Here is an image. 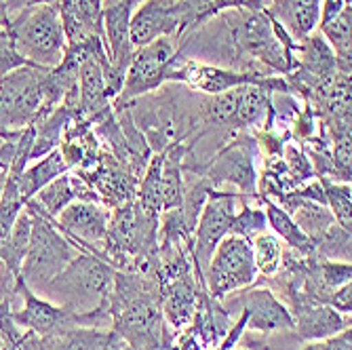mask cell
<instances>
[{
    "label": "cell",
    "instance_id": "cell-1",
    "mask_svg": "<svg viewBox=\"0 0 352 350\" xmlns=\"http://www.w3.org/2000/svg\"><path fill=\"white\" fill-rule=\"evenodd\" d=\"M110 321L131 350H161L177 336L165 323L158 281L133 270H114Z\"/></svg>",
    "mask_w": 352,
    "mask_h": 350
},
{
    "label": "cell",
    "instance_id": "cell-2",
    "mask_svg": "<svg viewBox=\"0 0 352 350\" xmlns=\"http://www.w3.org/2000/svg\"><path fill=\"white\" fill-rule=\"evenodd\" d=\"M114 268L89 251H78L55 278L38 292L45 300L76 314L110 308Z\"/></svg>",
    "mask_w": 352,
    "mask_h": 350
},
{
    "label": "cell",
    "instance_id": "cell-3",
    "mask_svg": "<svg viewBox=\"0 0 352 350\" xmlns=\"http://www.w3.org/2000/svg\"><path fill=\"white\" fill-rule=\"evenodd\" d=\"M9 32L15 51L32 66L55 68L66 53V34L57 3L36 5L11 17Z\"/></svg>",
    "mask_w": 352,
    "mask_h": 350
},
{
    "label": "cell",
    "instance_id": "cell-4",
    "mask_svg": "<svg viewBox=\"0 0 352 350\" xmlns=\"http://www.w3.org/2000/svg\"><path fill=\"white\" fill-rule=\"evenodd\" d=\"M25 209L32 213V237L21 264V278L32 292L38 294L51 278L70 264L80 249L59 232L53 219L30 205H25Z\"/></svg>",
    "mask_w": 352,
    "mask_h": 350
},
{
    "label": "cell",
    "instance_id": "cell-5",
    "mask_svg": "<svg viewBox=\"0 0 352 350\" xmlns=\"http://www.w3.org/2000/svg\"><path fill=\"white\" fill-rule=\"evenodd\" d=\"M258 158H262L258 142L253 133L243 131L219 146L199 175H203L215 190L230 186L241 199L258 197Z\"/></svg>",
    "mask_w": 352,
    "mask_h": 350
},
{
    "label": "cell",
    "instance_id": "cell-6",
    "mask_svg": "<svg viewBox=\"0 0 352 350\" xmlns=\"http://www.w3.org/2000/svg\"><path fill=\"white\" fill-rule=\"evenodd\" d=\"M47 68L21 66L0 78V133L19 131L34 122L45 108Z\"/></svg>",
    "mask_w": 352,
    "mask_h": 350
},
{
    "label": "cell",
    "instance_id": "cell-7",
    "mask_svg": "<svg viewBox=\"0 0 352 350\" xmlns=\"http://www.w3.org/2000/svg\"><path fill=\"white\" fill-rule=\"evenodd\" d=\"M167 83L186 85L190 91H199L203 95H219L241 85H260L268 93H283L289 91L283 76H258L251 72H236L228 68L211 66L205 61L173 57L167 70Z\"/></svg>",
    "mask_w": 352,
    "mask_h": 350
},
{
    "label": "cell",
    "instance_id": "cell-8",
    "mask_svg": "<svg viewBox=\"0 0 352 350\" xmlns=\"http://www.w3.org/2000/svg\"><path fill=\"white\" fill-rule=\"evenodd\" d=\"M258 281V268L253 262L251 243L243 237L226 234L215 247L211 262L205 270V287L213 300L247 289Z\"/></svg>",
    "mask_w": 352,
    "mask_h": 350
},
{
    "label": "cell",
    "instance_id": "cell-9",
    "mask_svg": "<svg viewBox=\"0 0 352 350\" xmlns=\"http://www.w3.org/2000/svg\"><path fill=\"white\" fill-rule=\"evenodd\" d=\"M175 39H158L150 45L138 47L124 72L122 89L114 100V108L126 106L167 85V70L177 53Z\"/></svg>",
    "mask_w": 352,
    "mask_h": 350
},
{
    "label": "cell",
    "instance_id": "cell-10",
    "mask_svg": "<svg viewBox=\"0 0 352 350\" xmlns=\"http://www.w3.org/2000/svg\"><path fill=\"white\" fill-rule=\"evenodd\" d=\"M241 205V197L230 190H211V195L199 215V221L192 232L190 258L195 264L197 276L205 283V270L219 241L230 232L232 219Z\"/></svg>",
    "mask_w": 352,
    "mask_h": 350
},
{
    "label": "cell",
    "instance_id": "cell-11",
    "mask_svg": "<svg viewBox=\"0 0 352 350\" xmlns=\"http://www.w3.org/2000/svg\"><path fill=\"white\" fill-rule=\"evenodd\" d=\"M192 30H195V17L184 0H142L129 23L135 49L158 39H175L179 43Z\"/></svg>",
    "mask_w": 352,
    "mask_h": 350
},
{
    "label": "cell",
    "instance_id": "cell-12",
    "mask_svg": "<svg viewBox=\"0 0 352 350\" xmlns=\"http://www.w3.org/2000/svg\"><path fill=\"white\" fill-rule=\"evenodd\" d=\"M234 296L232 300L226 296L221 302V306L226 308L230 314L234 308L247 312V329L251 333H260V336H270L274 331H294V319L292 312L278 300V296L266 287V285L253 283L251 287L241 289L230 294Z\"/></svg>",
    "mask_w": 352,
    "mask_h": 350
},
{
    "label": "cell",
    "instance_id": "cell-13",
    "mask_svg": "<svg viewBox=\"0 0 352 350\" xmlns=\"http://www.w3.org/2000/svg\"><path fill=\"white\" fill-rule=\"evenodd\" d=\"M283 304L289 308L294 319V333L302 342H314L331 338L350 327V316L340 314L329 304H323L300 289L278 292Z\"/></svg>",
    "mask_w": 352,
    "mask_h": 350
},
{
    "label": "cell",
    "instance_id": "cell-14",
    "mask_svg": "<svg viewBox=\"0 0 352 350\" xmlns=\"http://www.w3.org/2000/svg\"><path fill=\"white\" fill-rule=\"evenodd\" d=\"M112 209L102 203L74 201L63 209L53 221L59 232L66 237L76 249L89 251L102 258V247L106 241Z\"/></svg>",
    "mask_w": 352,
    "mask_h": 350
},
{
    "label": "cell",
    "instance_id": "cell-15",
    "mask_svg": "<svg viewBox=\"0 0 352 350\" xmlns=\"http://www.w3.org/2000/svg\"><path fill=\"white\" fill-rule=\"evenodd\" d=\"M207 289L205 283L197 274H186L161 285V308L165 323L175 331H184L195 316L199 296Z\"/></svg>",
    "mask_w": 352,
    "mask_h": 350
},
{
    "label": "cell",
    "instance_id": "cell-16",
    "mask_svg": "<svg viewBox=\"0 0 352 350\" xmlns=\"http://www.w3.org/2000/svg\"><path fill=\"white\" fill-rule=\"evenodd\" d=\"M74 201H91V203H100L95 190L74 171H68L53 182H49L45 188H41L38 193L32 197L25 205L34 207L49 219H55L63 209Z\"/></svg>",
    "mask_w": 352,
    "mask_h": 350
},
{
    "label": "cell",
    "instance_id": "cell-17",
    "mask_svg": "<svg viewBox=\"0 0 352 350\" xmlns=\"http://www.w3.org/2000/svg\"><path fill=\"white\" fill-rule=\"evenodd\" d=\"M57 7L68 45H78L93 36L106 39L102 0H57Z\"/></svg>",
    "mask_w": 352,
    "mask_h": 350
},
{
    "label": "cell",
    "instance_id": "cell-18",
    "mask_svg": "<svg viewBox=\"0 0 352 350\" xmlns=\"http://www.w3.org/2000/svg\"><path fill=\"white\" fill-rule=\"evenodd\" d=\"M230 327H232V314L221 306L219 300H213L207 294V289H203L188 329L195 331L201 344L205 346V350H209L226 338Z\"/></svg>",
    "mask_w": 352,
    "mask_h": 350
},
{
    "label": "cell",
    "instance_id": "cell-19",
    "mask_svg": "<svg viewBox=\"0 0 352 350\" xmlns=\"http://www.w3.org/2000/svg\"><path fill=\"white\" fill-rule=\"evenodd\" d=\"M274 203H278L287 213L292 215V219L298 224V228L312 243H316L336 224V219H333V215H331L327 205H321V203H316V201L304 199V197H300L296 193L285 195V197H280Z\"/></svg>",
    "mask_w": 352,
    "mask_h": 350
},
{
    "label": "cell",
    "instance_id": "cell-20",
    "mask_svg": "<svg viewBox=\"0 0 352 350\" xmlns=\"http://www.w3.org/2000/svg\"><path fill=\"white\" fill-rule=\"evenodd\" d=\"M68 165L66 161H63V156L59 150H53L49 152L47 156L38 158V161H34V165H28L23 169L21 175H15L17 177V188H19V195L21 199L28 203L32 197H34L41 188H45L49 182H53L55 177L68 173Z\"/></svg>",
    "mask_w": 352,
    "mask_h": 350
},
{
    "label": "cell",
    "instance_id": "cell-21",
    "mask_svg": "<svg viewBox=\"0 0 352 350\" xmlns=\"http://www.w3.org/2000/svg\"><path fill=\"white\" fill-rule=\"evenodd\" d=\"M260 203L264 207L270 232L276 234L285 247L302 251V253H314V243L298 228V224L292 219V215L287 213L278 203H274L272 199H266V197H260Z\"/></svg>",
    "mask_w": 352,
    "mask_h": 350
},
{
    "label": "cell",
    "instance_id": "cell-22",
    "mask_svg": "<svg viewBox=\"0 0 352 350\" xmlns=\"http://www.w3.org/2000/svg\"><path fill=\"white\" fill-rule=\"evenodd\" d=\"M30 237H32V213L23 207L7 243L0 247V264L17 276H21V264L28 253Z\"/></svg>",
    "mask_w": 352,
    "mask_h": 350
},
{
    "label": "cell",
    "instance_id": "cell-23",
    "mask_svg": "<svg viewBox=\"0 0 352 350\" xmlns=\"http://www.w3.org/2000/svg\"><path fill=\"white\" fill-rule=\"evenodd\" d=\"M350 30H352V7H344L338 15L316 25V32L321 34L329 47L333 49L336 57L344 63H350Z\"/></svg>",
    "mask_w": 352,
    "mask_h": 350
},
{
    "label": "cell",
    "instance_id": "cell-24",
    "mask_svg": "<svg viewBox=\"0 0 352 350\" xmlns=\"http://www.w3.org/2000/svg\"><path fill=\"white\" fill-rule=\"evenodd\" d=\"M266 230H268V221L260 197H243L228 234L243 237L251 243L255 237H260Z\"/></svg>",
    "mask_w": 352,
    "mask_h": 350
},
{
    "label": "cell",
    "instance_id": "cell-25",
    "mask_svg": "<svg viewBox=\"0 0 352 350\" xmlns=\"http://www.w3.org/2000/svg\"><path fill=\"white\" fill-rule=\"evenodd\" d=\"M251 251H253L255 268H258V276L270 278L280 270L285 245L276 234L266 230L260 237H255L251 241Z\"/></svg>",
    "mask_w": 352,
    "mask_h": 350
},
{
    "label": "cell",
    "instance_id": "cell-26",
    "mask_svg": "<svg viewBox=\"0 0 352 350\" xmlns=\"http://www.w3.org/2000/svg\"><path fill=\"white\" fill-rule=\"evenodd\" d=\"M323 184L325 193V203L336 219V224L342 226L344 230L352 232V190L350 184L333 182L327 177H318Z\"/></svg>",
    "mask_w": 352,
    "mask_h": 350
},
{
    "label": "cell",
    "instance_id": "cell-27",
    "mask_svg": "<svg viewBox=\"0 0 352 350\" xmlns=\"http://www.w3.org/2000/svg\"><path fill=\"white\" fill-rule=\"evenodd\" d=\"M352 232L333 224L321 239L314 243V253L318 260L329 262H350L352 258Z\"/></svg>",
    "mask_w": 352,
    "mask_h": 350
},
{
    "label": "cell",
    "instance_id": "cell-28",
    "mask_svg": "<svg viewBox=\"0 0 352 350\" xmlns=\"http://www.w3.org/2000/svg\"><path fill=\"white\" fill-rule=\"evenodd\" d=\"M25 201L19 195L17 188V177L13 173L7 175V184L3 190V197H0V247H3L15 226V221L19 213L23 211Z\"/></svg>",
    "mask_w": 352,
    "mask_h": 350
},
{
    "label": "cell",
    "instance_id": "cell-29",
    "mask_svg": "<svg viewBox=\"0 0 352 350\" xmlns=\"http://www.w3.org/2000/svg\"><path fill=\"white\" fill-rule=\"evenodd\" d=\"M302 350H352V327H346L344 331L325 340L306 342Z\"/></svg>",
    "mask_w": 352,
    "mask_h": 350
},
{
    "label": "cell",
    "instance_id": "cell-30",
    "mask_svg": "<svg viewBox=\"0 0 352 350\" xmlns=\"http://www.w3.org/2000/svg\"><path fill=\"white\" fill-rule=\"evenodd\" d=\"M245 329H247V312L241 310L239 316H236V321H234L232 327H230V331L226 333V338H223L215 348H209V350H232V348L241 342Z\"/></svg>",
    "mask_w": 352,
    "mask_h": 350
},
{
    "label": "cell",
    "instance_id": "cell-31",
    "mask_svg": "<svg viewBox=\"0 0 352 350\" xmlns=\"http://www.w3.org/2000/svg\"><path fill=\"white\" fill-rule=\"evenodd\" d=\"M327 304L333 310H338L340 314H348L350 316V312H352V283H346V285H342V287H338L331 294Z\"/></svg>",
    "mask_w": 352,
    "mask_h": 350
},
{
    "label": "cell",
    "instance_id": "cell-32",
    "mask_svg": "<svg viewBox=\"0 0 352 350\" xmlns=\"http://www.w3.org/2000/svg\"><path fill=\"white\" fill-rule=\"evenodd\" d=\"M188 11L192 13V17H195V30L209 19V11H211V5L213 0H184Z\"/></svg>",
    "mask_w": 352,
    "mask_h": 350
},
{
    "label": "cell",
    "instance_id": "cell-33",
    "mask_svg": "<svg viewBox=\"0 0 352 350\" xmlns=\"http://www.w3.org/2000/svg\"><path fill=\"white\" fill-rule=\"evenodd\" d=\"M51 3H57V0H5V9L9 13V19L17 13H21L23 9H30V7H36V5H51Z\"/></svg>",
    "mask_w": 352,
    "mask_h": 350
},
{
    "label": "cell",
    "instance_id": "cell-34",
    "mask_svg": "<svg viewBox=\"0 0 352 350\" xmlns=\"http://www.w3.org/2000/svg\"><path fill=\"white\" fill-rule=\"evenodd\" d=\"M11 350H45V342L34 331H23V336Z\"/></svg>",
    "mask_w": 352,
    "mask_h": 350
},
{
    "label": "cell",
    "instance_id": "cell-35",
    "mask_svg": "<svg viewBox=\"0 0 352 350\" xmlns=\"http://www.w3.org/2000/svg\"><path fill=\"white\" fill-rule=\"evenodd\" d=\"M228 9H251V0H213L209 17H213L221 11H228Z\"/></svg>",
    "mask_w": 352,
    "mask_h": 350
},
{
    "label": "cell",
    "instance_id": "cell-36",
    "mask_svg": "<svg viewBox=\"0 0 352 350\" xmlns=\"http://www.w3.org/2000/svg\"><path fill=\"white\" fill-rule=\"evenodd\" d=\"M9 47H13V39H11L9 25H0V53L7 51Z\"/></svg>",
    "mask_w": 352,
    "mask_h": 350
},
{
    "label": "cell",
    "instance_id": "cell-37",
    "mask_svg": "<svg viewBox=\"0 0 352 350\" xmlns=\"http://www.w3.org/2000/svg\"><path fill=\"white\" fill-rule=\"evenodd\" d=\"M9 23H11V19L5 9V0H0V25H9Z\"/></svg>",
    "mask_w": 352,
    "mask_h": 350
},
{
    "label": "cell",
    "instance_id": "cell-38",
    "mask_svg": "<svg viewBox=\"0 0 352 350\" xmlns=\"http://www.w3.org/2000/svg\"><path fill=\"white\" fill-rule=\"evenodd\" d=\"M272 0H251V9H268Z\"/></svg>",
    "mask_w": 352,
    "mask_h": 350
},
{
    "label": "cell",
    "instance_id": "cell-39",
    "mask_svg": "<svg viewBox=\"0 0 352 350\" xmlns=\"http://www.w3.org/2000/svg\"><path fill=\"white\" fill-rule=\"evenodd\" d=\"M232 350H253V348H249V346H239V344H236Z\"/></svg>",
    "mask_w": 352,
    "mask_h": 350
}]
</instances>
